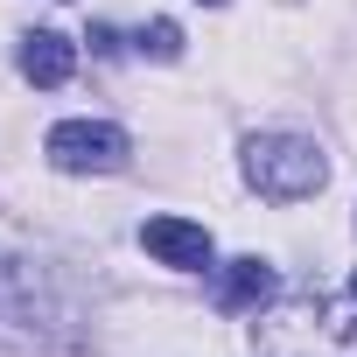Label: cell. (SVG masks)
I'll use <instances>...</instances> for the list:
<instances>
[{"mask_svg":"<svg viewBox=\"0 0 357 357\" xmlns=\"http://www.w3.org/2000/svg\"><path fill=\"white\" fill-rule=\"evenodd\" d=\"M252 357H357V315L322 294H287L259 315Z\"/></svg>","mask_w":357,"mask_h":357,"instance_id":"obj_1","label":"cell"},{"mask_svg":"<svg viewBox=\"0 0 357 357\" xmlns=\"http://www.w3.org/2000/svg\"><path fill=\"white\" fill-rule=\"evenodd\" d=\"M350 294H357V273H350Z\"/></svg>","mask_w":357,"mask_h":357,"instance_id":"obj_9","label":"cell"},{"mask_svg":"<svg viewBox=\"0 0 357 357\" xmlns=\"http://www.w3.org/2000/svg\"><path fill=\"white\" fill-rule=\"evenodd\" d=\"M126 154H133L126 133L105 126V119H63L50 133V161L63 175H112V168H126Z\"/></svg>","mask_w":357,"mask_h":357,"instance_id":"obj_3","label":"cell"},{"mask_svg":"<svg viewBox=\"0 0 357 357\" xmlns=\"http://www.w3.org/2000/svg\"><path fill=\"white\" fill-rule=\"evenodd\" d=\"M140 245H147L161 266H175V273H204V266H211V231L190 225V218H147V225H140Z\"/></svg>","mask_w":357,"mask_h":357,"instance_id":"obj_4","label":"cell"},{"mask_svg":"<svg viewBox=\"0 0 357 357\" xmlns=\"http://www.w3.org/2000/svg\"><path fill=\"white\" fill-rule=\"evenodd\" d=\"M70 70H77V56H70V43H63V36L36 29V36L22 43V77H29V84L56 91V84H70Z\"/></svg>","mask_w":357,"mask_h":357,"instance_id":"obj_5","label":"cell"},{"mask_svg":"<svg viewBox=\"0 0 357 357\" xmlns=\"http://www.w3.org/2000/svg\"><path fill=\"white\" fill-rule=\"evenodd\" d=\"M133 43H140L147 56H161V63H175V56H183V29H175V22H147Z\"/></svg>","mask_w":357,"mask_h":357,"instance_id":"obj_7","label":"cell"},{"mask_svg":"<svg viewBox=\"0 0 357 357\" xmlns=\"http://www.w3.org/2000/svg\"><path fill=\"white\" fill-rule=\"evenodd\" d=\"M266 294H273V266H266V259H231V266L218 273V308H231V315H238V308H259Z\"/></svg>","mask_w":357,"mask_h":357,"instance_id":"obj_6","label":"cell"},{"mask_svg":"<svg viewBox=\"0 0 357 357\" xmlns=\"http://www.w3.org/2000/svg\"><path fill=\"white\" fill-rule=\"evenodd\" d=\"M245 183L259 197H273V204H301V197H315L329 183V161L301 133H252L245 140Z\"/></svg>","mask_w":357,"mask_h":357,"instance_id":"obj_2","label":"cell"},{"mask_svg":"<svg viewBox=\"0 0 357 357\" xmlns=\"http://www.w3.org/2000/svg\"><path fill=\"white\" fill-rule=\"evenodd\" d=\"M204 8H225V0H204Z\"/></svg>","mask_w":357,"mask_h":357,"instance_id":"obj_8","label":"cell"}]
</instances>
